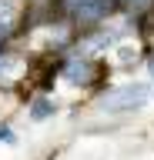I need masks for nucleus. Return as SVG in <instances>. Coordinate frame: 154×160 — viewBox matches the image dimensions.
Masks as SVG:
<instances>
[{
  "mask_svg": "<svg viewBox=\"0 0 154 160\" xmlns=\"http://www.w3.org/2000/svg\"><path fill=\"white\" fill-rule=\"evenodd\" d=\"M151 100V87L147 83H124V87L107 90L97 103L101 113H131V110H141L144 103Z\"/></svg>",
  "mask_w": 154,
  "mask_h": 160,
  "instance_id": "obj_1",
  "label": "nucleus"
},
{
  "mask_svg": "<svg viewBox=\"0 0 154 160\" xmlns=\"http://www.w3.org/2000/svg\"><path fill=\"white\" fill-rule=\"evenodd\" d=\"M117 3H121V0H61L64 13H67L74 23H87V27L101 23Z\"/></svg>",
  "mask_w": 154,
  "mask_h": 160,
  "instance_id": "obj_2",
  "label": "nucleus"
},
{
  "mask_svg": "<svg viewBox=\"0 0 154 160\" xmlns=\"http://www.w3.org/2000/svg\"><path fill=\"white\" fill-rule=\"evenodd\" d=\"M64 77L71 80V83H91L94 80V63L84 57H71L64 63Z\"/></svg>",
  "mask_w": 154,
  "mask_h": 160,
  "instance_id": "obj_3",
  "label": "nucleus"
},
{
  "mask_svg": "<svg viewBox=\"0 0 154 160\" xmlns=\"http://www.w3.org/2000/svg\"><path fill=\"white\" fill-rule=\"evenodd\" d=\"M54 113H57V103H54L50 97H37L30 107H27V117L37 120V123H40V120H50Z\"/></svg>",
  "mask_w": 154,
  "mask_h": 160,
  "instance_id": "obj_4",
  "label": "nucleus"
},
{
  "mask_svg": "<svg viewBox=\"0 0 154 160\" xmlns=\"http://www.w3.org/2000/svg\"><path fill=\"white\" fill-rule=\"evenodd\" d=\"M0 140H3V143H17V137H13V130H10V123H0Z\"/></svg>",
  "mask_w": 154,
  "mask_h": 160,
  "instance_id": "obj_5",
  "label": "nucleus"
},
{
  "mask_svg": "<svg viewBox=\"0 0 154 160\" xmlns=\"http://www.w3.org/2000/svg\"><path fill=\"white\" fill-rule=\"evenodd\" d=\"M124 7H131V10H144V7H151L154 0H121Z\"/></svg>",
  "mask_w": 154,
  "mask_h": 160,
  "instance_id": "obj_6",
  "label": "nucleus"
},
{
  "mask_svg": "<svg viewBox=\"0 0 154 160\" xmlns=\"http://www.w3.org/2000/svg\"><path fill=\"white\" fill-rule=\"evenodd\" d=\"M7 13H10V0H0V17L7 20Z\"/></svg>",
  "mask_w": 154,
  "mask_h": 160,
  "instance_id": "obj_7",
  "label": "nucleus"
},
{
  "mask_svg": "<svg viewBox=\"0 0 154 160\" xmlns=\"http://www.w3.org/2000/svg\"><path fill=\"white\" fill-rule=\"evenodd\" d=\"M147 67H151V77H154V57H151V60H147Z\"/></svg>",
  "mask_w": 154,
  "mask_h": 160,
  "instance_id": "obj_8",
  "label": "nucleus"
}]
</instances>
